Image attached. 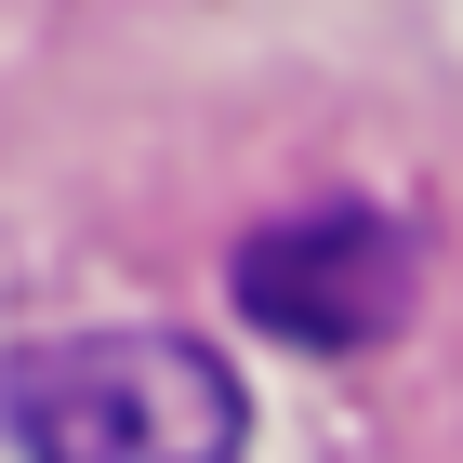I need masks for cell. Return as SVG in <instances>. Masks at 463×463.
<instances>
[{
    "instance_id": "cell-1",
    "label": "cell",
    "mask_w": 463,
    "mask_h": 463,
    "mask_svg": "<svg viewBox=\"0 0 463 463\" xmlns=\"http://www.w3.org/2000/svg\"><path fill=\"white\" fill-rule=\"evenodd\" d=\"M27 463H239V371L185 331H67L0 371Z\"/></svg>"
},
{
    "instance_id": "cell-2",
    "label": "cell",
    "mask_w": 463,
    "mask_h": 463,
    "mask_svg": "<svg viewBox=\"0 0 463 463\" xmlns=\"http://www.w3.org/2000/svg\"><path fill=\"white\" fill-rule=\"evenodd\" d=\"M239 318L279 331V345L357 357L411 318V239L384 213H291L239 251Z\"/></svg>"
}]
</instances>
